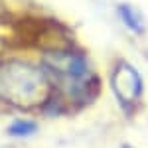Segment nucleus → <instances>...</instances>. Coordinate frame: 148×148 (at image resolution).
<instances>
[{"mask_svg":"<svg viewBox=\"0 0 148 148\" xmlns=\"http://www.w3.org/2000/svg\"><path fill=\"white\" fill-rule=\"evenodd\" d=\"M123 148H132V146H123Z\"/></svg>","mask_w":148,"mask_h":148,"instance_id":"nucleus-6","label":"nucleus"},{"mask_svg":"<svg viewBox=\"0 0 148 148\" xmlns=\"http://www.w3.org/2000/svg\"><path fill=\"white\" fill-rule=\"evenodd\" d=\"M36 130H38V125L34 121H14L10 126H8V134L16 138H26L32 136Z\"/></svg>","mask_w":148,"mask_h":148,"instance_id":"nucleus-5","label":"nucleus"},{"mask_svg":"<svg viewBox=\"0 0 148 148\" xmlns=\"http://www.w3.org/2000/svg\"><path fill=\"white\" fill-rule=\"evenodd\" d=\"M51 81L44 67L12 59L0 65V95L18 107H40L49 99Z\"/></svg>","mask_w":148,"mask_h":148,"instance_id":"nucleus-2","label":"nucleus"},{"mask_svg":"<svg viewBox=\"0 0 148 148\" xmlns=\"http://www.w3.org/2000/svg\"><path fill=\"white\" fill-rule=\"evenodd\" d=\"M119 18L123 20L126 28L132 32V34H142L146 30V20H144V14L140 8H136L134 4H119Z\"/></svg>","mask_w":148,"mask_h":148,"instance_id":"nucleus-4","label":"nucleus"},{"mask_svg":"<svg viewBox=\"0 0 148 148\" xmlns=\"http://www.w3.org/2000/svg\"><path fill=\"white\" fill-rule=\"evenodd\" d=\"M111 89L123 107H130L142 97L144 81L130 63L119 61L111 73Z\"/></svg>","mask_w":148,"mask_h":148,"instance_id":"nucleus-3","label":"nucleus"},{"mask_svg":"<svg viewBox=\"0 0 148 148\" xmlns=\"http://www.w3.org/2000/svg\"><path fill=\"white\" fill-rule=\"evenodd\" d=\"M49 81L57 85L59 91H65L71 101L87 105L99 93V79L93 71L89 59L77 51H49L44 57Z\"/></svg>","mask_w":148,"mask_h":148,"instance_id":"nucleus-1","label":"nucleus"}]
</instances>
